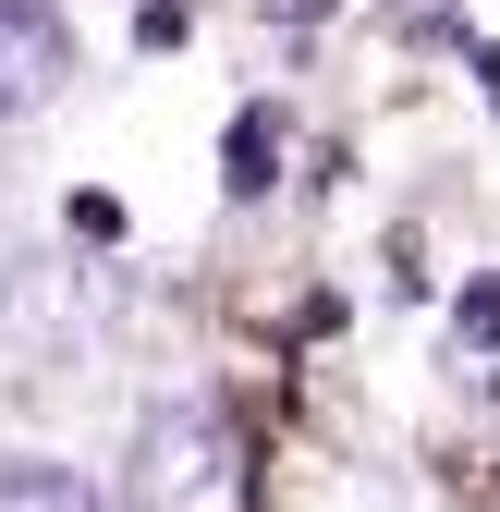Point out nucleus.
<instances>
[{
  "mask_svg": "<svg viewBox=\"0 0 500 512\" xmlns=\"http://www.w3.org/2000/svg\"><path fill=\"white\" fill-rule=\"evenodd\" d=\"M281 13H293V25H318V13H330V0H281Z\"/></svg>",
  "mask_w": 500,
  "mask_h": 512,
  "instance_id": "nucleus-7",
  "label": "nucleus"
},
{
  "mask_svg": "<svg viewBox=\"0 0 500 512\" xmlns=\"http://www.w3.org/2000/svg\"><path fill=\"white\" fill-rule=\"evenodd\" d=\"M476 74H488V98H500V37H488V49H476Z\"/></svg>",
  "mask_w": 500,
  "mask_h": 512,
  "instance_id": "nucleus-6",
  "label": "nucleus"
},
{
  "mask_svg": "<svg viewBox=\"0 0 500 512\" xmlns=\"http://www.w3.org/2000/svg\"><path fill=\"white\" fill-rule=\"evenodd\" d=\"M61 74H74V25H61V0H0V122H13V110H49Z\"/></svg>",
  "mask_w": 500,
  "mask_h": 512,
  "instance_id": "nucleus-2",
  "label": "nucleus"
},
{
  "mask_svg": "<svg viewBox=\"0 0 500 512\" xmlns=\"http://www.w3.org/2000/svg\"><path fill=\"white\" fill-rule=\"evenodd\" d=\"M135 512H257V452L220 403H159L135 427Z\"/></svg>",
  "mask_w": 500,
  "mask_h": 512,
  "instance_id": "nucleus-1",
  "label": "nucleus"
},
{
  "mask_svg": "<svg viewBox=\"0 0 500 512\" xmlns=\"http://www.w3.org/2000/svg\"><path fill=\"white\" fill-rule=\"evenodd\" d=\"M452 354H464V366H500V281H476V293L452 305Z\"/></svg>",
  "mask_w": 500,
  "mask_h": 512,
  "instance_id": "nucleus-5",
  "label": "nucleus"
},
{
  "mask_svg": "<svg viewBox=\"0 0 500 512\" xmlns=\"http://www.w3.org/2000/svg\"><path fill=\"white\" fill-rule=\"evenodd\" d=\"M232 196H269V183H281V110H232Z\"/></svg>",
  "mask_w": 500,
  "mask_h": 512,
  "instance_id": "nucleus-4",
  "label": "nucleus"
},
{
  "mask_svg": "<svg viewBox=\"0 0 500 512\" xmlns=\"http://www.w3.org/2000/svg\"><path fill=\"white\" fill-rule=\"evenodd\" d=\"M0 512H110L74 464H0Z\"/></svg>",
  "mask_w": 500,
  "mask_h": 512,
  "instance_id": "nucleus-3",
  "label": "nucleus"
}]
</instances>
